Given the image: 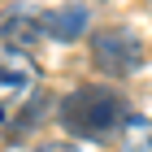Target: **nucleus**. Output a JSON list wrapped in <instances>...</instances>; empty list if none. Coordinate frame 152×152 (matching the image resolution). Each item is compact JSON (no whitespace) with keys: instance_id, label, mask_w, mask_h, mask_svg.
I'll use <instances>...</instances> for the list:
<instances>
[{"instance_id":"nucleus-1","label":"nucleus","mask_w":152,"mask_h":152,"mask_svg":"<svg viewBox=\"0 0 152 152\" xmlns=\"http://www.w3.org/2000/svg\"><path fill=\"white\" fill-rule=\"evenodd\" d=\"M126 117H130L126 96L117 91V87H100V83L74 87V91L57 104V122L61 126L70 130V135H78V139H96V143L122 135Z\"/></svg>"},{"instance_id":"nucleus-4","label":"nucleus","mask_w":152,"mask_h":152,"mask_svg":"<svg viewBox=\"0 0 152 152\" xmlns=\"http://www.w3.org/2000/svg\"><path fill=\"white\" fill-rule=\"evenodd\" d=\"M39 39H44V9H31V4H22V0L0 4V44L4 48L31 52Z\"/></svg>"},{"instance_id":"nucleus-3","label":"nucleus","mask_w":152,"mask_h":152,"mask_svg":"<svg viewBox=\"0 0 152 152\" xmlns=\"http://www.w3.org/2000/svg\"><path fill=\"white\" fill-rule=\"evenodd\" d=\"M91 61L109 78H126L143 65V39L126 26H109V31L91 35Z\"/></svg>"},{"instance_id":"nucleus-7","label":"nucleus","mask_w":152,"mask_h":152,"mask_svg":"<svg viewBox=\"0 0 152 152\" xmlns=\"http://www.w3.org/2000/svg\"><path fill=\"white\" fill-rule=\"evenodd\" d=\"M35 152H78V148H70V143H44V148H35Z\"/></svg>"},{"instance_id":"nucleus-5","label":"nucleus","mask_w":152,"mask_h":152,"mask_svg":"<svg viewBox=\"0 0 152 152\" xmlns=\"http://www.w3.org/2000/svg\"><path fill=\"white\" fill-rule=\"evenodd\" d=\"M87 31V9L83 4H61V9H48L44 13V35L48 39H61V44H70Z\"/></svg>"},{"instance_id":"nucleus-2","label":"nucleus","mask_w":152,"mask_h":152,"mask_svg":"<svg viewBox=\"0 0 152 152\" xmlns=\"http://www.w3.org/2000/svg\"><path fill=\"white\" fill-rule=\"evenodd\" d=\"M39 100V65L31 52L0 48V122L9 126Z\"/></svg>"},{"instance_id":"nucleus-6","label":"nucleus","mask_w":152,"mask_h":152,"mask_svg":"<svg viewBox=\"0 0 152 152\" xmlns=\"http://www.w3.org/2000/svg\"><path fill=\"white\" fill-rule=\"evenodd\" d=\"M117 139H122V148H126V152H152V122H148V117H135V113H130Z\"/></svg>"}]
</instances>
